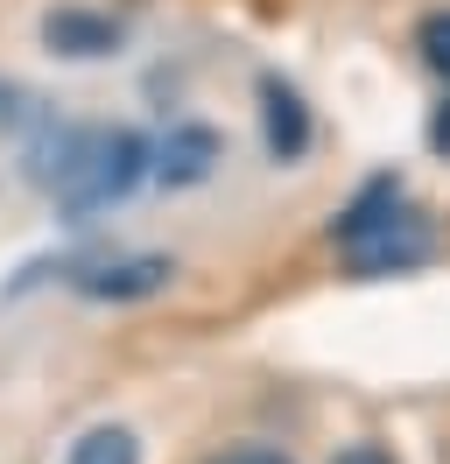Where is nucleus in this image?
Listing matches in <instances>:
<instances>
[{
    "mask_svg": "<svg viewBox=\"0 0 450 464\" xmlns=\"http://www.w3.org/2000/svg\"><path fill=\"white\" fill-rule=\"evenodd\" d=\"M331 239L352 261V275H408V267H422L436 254V226L408 204V190L394 176H373L359 198L338 211Z\"/></svg>",
    "mask_w": 450,
    "mask_h": 464,
    "instance_id": "obj_1",
    "label": "nucleus"
},
{
    "mask_svg": "<svg viewBox=\"0 0 450 464\" xmlns=\"http://www.w3.org/2000/svg\"><path fill=\"white\" fill-rule=\"evenodd\" d=\"M141 176H148V141H141L134 127H92V134H71V141L56 148L50 190L71 218H84V211L120 204Z\"/></svg>",
    "mask_w": 450,
    "mask_h": 464,
    "instance_id": "obj_2",
    "label": "nucleus"
},
{
    "mask_svg": "<svg viewBox=\"0 0 450 464\" xmlns=\"http://www.w3.org/2000/svg\"><path fill=\"white\" fill-rule=\"evenodd\" d=\"M260 127H268V155L275 162H303L309 148V106L296 85H281V78H260Z\"/></svg>",
    "mask_w": 450,
    "mask_h": 464,
    "instance_id": "obj_5",
    "label": "nucleus"
},
{
    "mask_svg": "<svg viewBox=\"0 0 450 464\" xmlns=\"http://www.w3.org/2000/svg\"><path fill=\"white\" fill-rule=\"evenodd\" d=\"M331 464H394V450H380V443H345Z\"/></svg>",
    "mask_w": 450,
    "mask_h": 464,
    "instance_id": "obj_9",
    "label": "nucleus"
},
{
    "mask_svg": "<svg viewBox=\"0 0 450 464\" xmlns=\"http://www.w3.org/2000/svg\"><path fill=\"white\" fill-rule=\"evenodd\" d=\"M64 464H141V436L120 430V422H106V430H84L78 443H71V458Z\"/></svg>",
    "mask_w": 450,
    "mask_h": 464,
    "instance_id": "obj_7",
    "label": "nucleus"
},
{
    "mask_svg": "<svg viewBox=\"0 0 450 464\" xmlns=\"http://www.w3.org/2000/svg\"><path fill=\"white\" fill-rule=\"evenodd\" d=\"M211 464H296V458H281V450H225Z\"/></svg>",
    "mask_w": 450,
    "mask_h": 464,
    "instance_id": "obj_10",
    "label": "nucleus"
},
{
    "mask_svg": "<svg viewBox=\"0 0 450 464\" xmlns=\"http://www.w3.org/2000/svg\"><path fill=\"white\" fill-rule=\"evenodd\" d=\"M169 275H176V267H169L162 254H134V261H106V267H92V275H78V289L99 295V303H134V295L169 289Z\"/></svg>",
    "mask_w": 450,
    "mask_h": 464,
    "instance_id": "obj_6",
    "label": "nucleus"
},
{
    "mask_svg": "<svg viewBox=\"0 0 450 464\" xmlns=\"http://www.w3.org/2000/svg\"><path fill=\"white\" fill-rule=\"evenodd\" d=\"M43 43L56 57H112L120 50V22L112 14H92V7H50L43 14Z\"/></svg>",
    "mask_w": 450,
    "mask_h": 464,
    "instance_id": "obj_4",
    "label": "nucleus"
},
{
    "mask_svg": "<svg viewBox=\"0 0 450 464\" xmlns=\"http://www.w3.org/2000/svg\"><path fill=\"white\" fill-rule=\"evenodd\" d=\"M219 155H225L219 134L204 120H183V127H169L162 155H155V176H162L169 190H191V183H204V176L219 169Z\"/></svg>",
    "mask_w": 450,
    "mask_h": 464,
    "instance_id": "obj_3",
    "label": "nucleus"
},
{
    "mask_svg": "<svg viewBox=\"0 0 450 464\" xmlns=\"http://www.w3.org/2000/svg\"><path fill=\"white\" fill-rule=\"evenodd\" d=\"M416 50H422V63L450 85V7H444V14H429V22L416 29Z\"/></svg>",
    "mask_w": 450,
    "mask_h": 464,
    "instance_id": "obj_8",
    "label": "nucleus"
},
{
    "mask_svg": "<svg viewBox=\"0 0 450 464\" xmlns=\"http://www.w3.org/2000/svg\"><path fill=\"white\" fill-rule=\"evenodd\" d=\"M429 141H436V148L450 155V99H444V113H436V127H429Z\"/></svg>",
    "mask_w": 450,
    "mask_h": 464,
    "instance_id": "obj_11",
    "label": "nucleus"
}]
</instances>
